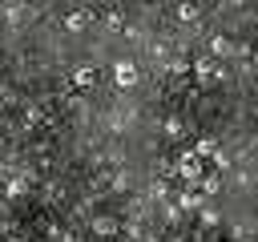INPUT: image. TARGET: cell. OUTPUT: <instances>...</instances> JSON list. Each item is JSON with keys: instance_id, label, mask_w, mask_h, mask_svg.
I'll return each mask as SVG.
<instances>
[{"instance_id": "obj_5", "label": "cell", "mask_w": 258, "mask_h": 242, "mask_svg": "<svg viewBox=\"0 0 258 242\" xmlns=\"http://www.w3.org/2000/svg\"><path fill=\"white\" fill-rule=\"evenodd\" d=\"M194 153L206 161V157H218V141H210V137H202V141H194Z\"/></svg>"}, {"instance_id": "obj_4", "label": "cell", "mask_w": 258, "mask_h": 242, "mask_svg": "<svg viewBox=\"0 0 258 242\" xmlns=\"http://www.w3.org/2000/svg\"><path fill=\"white\" fill-rule=\"evenodd\" d=\"M73 85H77V89H93V85H97V69H89V65H81V69L73 73Z\"/></svg>"}, {"instance_id": "obj_2", "label": "cell", "mask_w": 258, "mask_h": 242, "mask_svg": "<svg viewBox=\"0 0 258 242\" xmlns=\"http://www.w3.org/2000/svg\"><path fill=\"white\" fill-rule=\"evenodd\" d=\"M113 81H117V89L137 85V65H133V60H117V65H113Z\"/></svg>"}, {"instance_id": "obj_1", "label": "cell", "mask_w": 258, "mask_h": 242, "mask_svg": "<svg viewBox=\"0 0 258 242\" xmlns=\"http://www.w3.org/2000/svg\"><path fill=\"white\" fill-rule=\"evenodd\" d=\"M177 173H181V182H189V186H194V182H202V157H198L194 149H189V153H181V157H177Z\"/></svg>"}, {"instance_id": "obj_6", "label": "cell", "mask_w": 258, "mask_h": 242, "mask_svg": "<svg viewBox=\"0 0 258 242\" xmlns=\"http://www.w3.org/2000/svg\"><path fill=\"white\" fill-rule=\"evenodd\" d=\"M198 186H202V194H214V190H218V177H214V173H206Z\"/></svg>"}, {"instance_id": "obj_3", "label": "cell", "mask_w": 258, "mask_h": 242, "mask_svg": "<svg viewBox=\"0 0 258 242\" xmlns=\"http://www.w3.org/2000/svg\"><path fill=\"white\" fill-rule=\"evenodd\" d=\"M218 77H222V69H218L214 60H198V81H202V85H214Z\"/></svg>"}]
</instances>
